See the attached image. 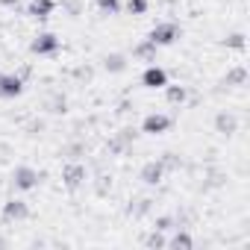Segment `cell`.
Returning a JSON list of instances; mask_svg holds the SVG:
<instances>
[{
  "instance_id": "cell-11",
  "label": "cell",
  "mask_w": 250,
  "mask_h": 250,
  "mask_svg": "<svg viewBox=\"0 0 250 250\" xmlns=\"http://www.w3.org/2000/svg\"><path fill=\"white\" fill-rule=\"evenodd\" d=\"M53 9H56L53 0H33L30 9H27V15H33V18H39V21H47V18L53 15Z\"/></svg>"
},
{
  "instance_id": "cell-28",
  "label": "cell",
  "mask_w": 250,
  "mask_h": 250,
  "mask_svg": "<svg viewBox=\"0 0 250 250\" xmlns=\"http://www.w3.org/2000/svg\"><path fill=\"white\" fill-rule=\"evenodd\" d=\"M106 150H109V153H115V156H121V153H127V147L121 145V139H118V136H112V139H109Z\"/></svg>"
},
{
  "instance_id": "cell-15",
  "label": "cell",
  "mask_w": 250,
  "mask_h": 250,
  "mask_svg": "<svg viewBox=\"0 0 250 250\" xmlns=\"http://www.w3.org/2000/svg\"><path fill=\"white\" fill-rule=\"evenodd\" d=\"M247 83V68L244 65H235V68H229L227 71V77H224V85H244Z\"/></svg>"
},
{
  "instance_id": "cell-18",
  "label": "cell",
  "mask_w": 250,
  "mask_h": 250,
  "mask_svg": "<svg viewBox=\"0 0 250 250\" xmlns=\"http://www.w3.org/2000/svg\"><path fill=\"white\" fill-rule=\"evenodd\" d=\"M62 156H65L68 162H80V156H85V145H83V142H71V145L62 147Z\"/></svg>"
},
{
  "instance_id": "cell-24",
  "label": "cell",
  "mask_w": 250,
  "mask_h": 250,
  "mask_svg": "<svg viewBox=\"0 0 250 250\" xmlns=\"http://www.w3.org/2000/svg\"><path fill=\"white\" fill-rule=\"evenodd\" d=\"M97 3V9L103 12V15H115L118 9H121V0H94Z\"/></svg>"
},
{
  "instance_id": "cell-6",
  "label": "cell",
  "mask_w": 250,
  "mask_h": 250,
  "mask_svg": "<svg viewBox=\"0 0 250 250\" xmlns=\"http://www.w3.org/2000/svg\"><path fill=\"white\" fill-rule=\"evenodd\" d=\"M168 127H171V118L162 112H153L142 121V133H147V136H162V133H168Z\"/></svg>"
},
{
  "instance_id": "cell-30",
  "label": "cell",
  "mask_w": 250,
  "mask_h": 250,
  "mask_svg": "<svg viewBox=\"0 0 250 250\" xmlns=\"http://www.w3.org/2000/svg\"><path fill=\"white\" fill-rule=\"evenodd\" d=\"M18 0H0V6H15Z\"/></svg>"
},
{
  "instance_id": "cell-8",
  "label": "cell",
  "mask_w": 250,
  "mask_h": 250,
  "mask_svg": "<svg viewBox=\"0 0 250 250\" xmlns=\"http://www.w3.org/2000/svg\"><path fill=\"white\" fill-rule=\"evenodd\" d=\"M24 91L21 74H0V97H18Z\"/></svg>"
},
{
  "instance_id": "cell-13",
  "label": "cell",
  "mask_w": 250,
  "mask_h": 250,
  "mask_svg": "<svg viewBox=\"0 0 250 250\" xmlns=\"http://www.w3.org/2000/svg\"><path fill=\"white\" fill-rule=\"evenodd\" d=\"M133 56H136V59H145V62H153V59H156V44H153L150 39H145V42H139V44L133 47Z\"/></svg>"
},
{
  "instance_id": "cell-12",
  "label": "cell",
  "mask_w": 250,
  "mask_h": 250,
  "mask_svg": "<svg viewBox=\"0 0 250 250\" xmlns=\"http://www.w3.org/2000/svg\"><path fill=\"white\" fill-rule=\"evenodd\" d=\"M103 68L109 74H124V71H127V56H124V53H109L103 59Z\"/></svg>"
},
{
  "instance_id": "cell-31",
  "label": "cell",
  "mask_w": 250,
  "mask_h": 250,
  "mask_svg": "<svg viewBox=\"0 0 250 250\" xmlns=\"http://www.w3.org/2000/svg\"><path fill=\"white\" fill-rule=\"evenodd\" d=\"M165 3H168V6H174V3H180V0H165Z\"/></svg>"
},
{
  "instance_id": "cell-14",
  "label": "cell",
  "mask_w": 250,
  "mask_h": 250,
  "mask_svg": "<svg viewBox=\"0 0 250 250\" xmlns=\"http://www.w3.org/2000/svg\"><path fill=\"white\" fill-rule=\"evenodd\" d=\"M165 97L171 106H183L188 100V88L186 85H165Z\"/></svg>"
},
{
  "instance_id": "cell-23",
  "label": "cell",
  "mask_w": 250,
  "mask_h": 250,
  "mask_svg": "<svg viewBox=\"0 0 250 250\" xmlns=\"http://www.w3.org/2000/svg\"><path fill=\"white\" fill-rule=\"evenodd\" d=\"M159 162H162V168H165V171H177V168L183 165V159H180L177 153H162V156H159Z\"/></svg>"
},
{
  "instance_id": "cell-9",
  "label": "cell",
  "mask_w": 250,
  "mask_h": 250,
  "mask_svg": "<svg viewBox=\"0 0 250 250\" xmlns=\"http://www.w3.org/2000/svg\"><path fill=\"white\" fill-rule=\"evenodd\" d=\"M142 85H145V88H165V85H168V74H165V68L150 65V68L142 74Z\"/></svg>"
},
{
  "instance_id": "cell-7",
  "label": "cell",
  "mask_w": 250,
  "mask_h": 250,
  "mask_svg": "<svg viewBox=\"0 0 250 250\" xmlns=\"http://www.w3.org/2000/svg\"><path fill=\"white\" fill-rule=\"evenodd\" d=\"M162 177H165V168H162V162H159V159L145 162V165H142V171H139V180H142L145 186H159V183H162Z\"/></svg>"
},
{
  "instance_id": "cell-27",
  "label": "cell",
  "mask_w": 250,
  "mask_h": 250,
  "mask_svg": "<svg viewBox=\"0 0 250 250\" xmlns=\"http://www.w3.org/2000/svg\"><path fill=\"white\" fill-rule=\"evenodd\" d=\"M62 6H65V12H68L71 18H80V15H83V3H80V0H65Z\"/></svg>"
},
{
  "instance_id": "cell-10",
  "label": "cell",
  "mask_w": 250,
  "mask_h": 250,
  "mask_svg": "<svg viewBox=\"0 0 250 250\" xmlns=\"http://www.w3.org/2000/svg\"><path fill=\"white\" fill-rule=\"evenodd\" d=\"M215 130H218L221 136H235L238 118H235L232 112H218V115H215Z\"/></svg>"
},
{
  "instance_id": "cell-5",
  "label": "cell",
  "mask_w": 250,
  "mask_h": 250,
  "mask_svg": "<svg viewBox=\"0 0 250 250\" xmlns=\"http://www.w3.org/2000/svg\"><path fill=\"white\" fill-rule=\"evenodd\" d=\"M85 165L83 162H65V168H62V183L68 186V188H80L83 183H85Z\"/></svg>"
},
{
  "instance_id": "cell-19",
  "label": "cell",
  "mask_w": 250,
  "mask_h": 250,
  "mask_svg": "<svg viewBox=\"0 0 250 250\" xmlns=\"http://www.w3.org/2000/svg\"><path fill=\"white\" fill-rule=\"evenodd\" d=\"M145 247H150V250H159V247H168V238H165V232H159V229H153V232H147V235H145Z\"/></svg>"
},
{
  "instance_id": "cell-29",
  "label": "cell",
  "mask_w": 250,
  "mask_h": 250,
  "mask_svg": "<svg viewBox=\"0 0 250 250\" xmlns=\"http://www.w3.org/2000/svg\"><path fill=\"white\" fill-rule=\"evenodd\" d=\"M74 77H77V80H83V83H88V80L94 77V71H91L88 65H83V68H77V71H74Z\"/></svg>"
},
{
  "instance_id": "cell-2",
  "label": "cell",
  "mask_w": 250,
  "mask_h": 250,
  "mask_svg": "<svg viewBox=\"0 0 250 250\" xmlns=\"http://www.w3.org/2000/svg\"><path fill=\"white\" fill-rule=\"evenodd\" d=\"M12 183H15V188H21V191H33V188L42 183V174H39L36 168H30V165H18V168L12 171Z\"/></svg>"
},
{
  "instance_id": "cell-22",
  "label": "cell",
  "mask_w": 250,
  "mask_h": 250,
  "mask_svg": "<svg viewBox=\"0 0 250 250\" xmlns=\"http://www.w3.org/2000/svg\"><path fill=\"white\" fill-rule=\"evenodd\" d=\"M153 229H159V232H171V229H177L174 215H159V218H156V224H153Z\"/></svg>"
},
{
  "instance_id": "cell-25",
  "label": "cell",
  "mask_w": 250,
  "mask_h": 250,
  "mask_svg": "<svg viewBox=\"0 0 250 250\" xmlns=\"http://www.w3.org/2000/svg\"><path fill=\"white\" fill-rule=\"evenodd\" d=\"M136 136H139V133H136L133 127H127V130H121V133H118V139H121V145H124V147H127V150L133 147V142H136Z\"/></svg>"
},
{
  "instance_id": "cell-16",
  "label": "cell",
  "mask_w": 250,
  "mask_h": 250,
  "mask_svg": "<svg viewBox=\"0 0 250 250\" xmlns=\"http://www.w3.org/2000/svg\"><path fill=\"white\" fill-rule=\"evenodd\" d=\"M168 247H174V250H191V247H194V238H191L186 229H177V232L171 235Z\"/></svg>"
},
{
  "instance_id": "cell-17",
  "label": "cell",
  "mask_w": 250,
  "mask_h": 250,
  "mask_svg": "<svg viewBox=\"0 0 250 250\" xmlns=\"http://www.w3.org/2000/svg\"><path fill=\"white\" fill-rule=\"evenodd\" d=\"M150 209H153V200H150V197H139L136 203H130L127 212H130L133 218H145V215H150Z\"/></svg>"
},
{
  "instance_id": "cell-20",
  "label": "cell",
  "mask_w": 250,
  "mask_h": 250,
  "mask_svg": "<svg viewBox=\"0 0 250 250\" xmlns=\"http://www.w3.org/2000/svg\"><path fill=\"white\" fill-rule=\"evenodd\" d=\"M47 109H50L53 115H62V112H68V97H65V94H53V97L47 100Z\"/></svg>"
},
{
  "instance_id": "cell-21",
  "label": "cell",
  "mask_w": 250,
  "mask_h": 250,
  "mask_svg": "<svg viewBox=\"0 0 250 250\" xmlns=\"http://www.w3.org/2000/svg\"><path fill=\"white\" fill-rule=\"evenodd\" d=\"M244 44H247V42H244V33H229V36L224 39V47H227V50H244Z\"/></svg>"
},
{
  "instance_id": "cell-26",
  "label": "cell",
  "mask_w": 250,
  "mask_h": 250,
  "mask_svg": "<svg viewBox=\"0 0 250 250\" xmlns=\"http://www.w3.org/2000/svg\"><path fill=\"white\" fill-rule=\"evenodd\" d=\"M127 9H130V15H145L147 12V0H127Z\"/></svg>"
},
{
  "instance_id": "cell-1",
  "label": "cell",
  "mask_w": 250,
  "mask_h": 250,
  "mask_svg": "<svg viewBox=\"0 0 250 250\" xmlns=\"http://www.w3.org/2000/svg\"><path fill=\"white\" fill-rule=\"evenodd\" d=\"M183 36V30H180V24L177 21H162V24H156L153 30H150V42L156 44V47H162V44H174L177 39Z\"/></svg>"
},
{
  "instance_id": "cell-4",
  "label": "cell",
  "mask_w": 250,
  "mask_h": 250,
  "mask_svg": "<svg viewBox=\"0 0 250 250\" xmlns=\"http://www.w3.org/2000/svg\"><path fill=\"white\" fill-rule=\"evenodd\" d=\"M30 50H33L36 56H53V53L59 50V39H56L53 33H39V36L33 39Z\"/></svg>"
},
{
  "instance_id": "cell-3",
  "label": "cell",
  "mask_w": 250,
  "mask_h": 250,
  "mask_svg": "<svg viewBox=\"0 0 250 250\" xmlns=\"http://www.w3.org/2000/svg\"><path fill=\"white\" fill-rule=\"evenodd\" d=\"M3 221L6 224H12V221H27L30 218V206H27V200H18V197H12V200H6L3 203Z\"/></svg>"
},
{
  "instance_id": "cell-32",
  "label": "cell",
  "mask_w": 250,
  "mask_h": 250,
  "mask_svg": "<svg viewBox=\"0 0 250 250\" xmlns=\"http://www.w3.org/2000/svg\"><path fill=\"white\" fill-rule=\"evenodd\" d=\"M6 244H9V241H6V238H0V247H6Z\"/></svg>"
}]
</instances>
